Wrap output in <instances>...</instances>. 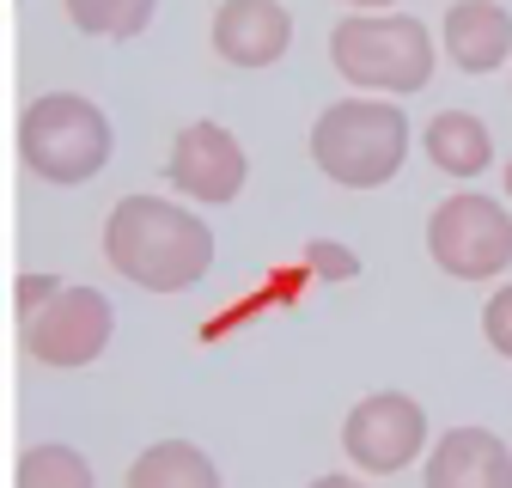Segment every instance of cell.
Segmentation results:
<instances>
[{
    "label": "cell",
    "instance_id": "1",
    "mask_svg": "<svg viewBox=\"0 0 512 488\" xmlns=\"http://www.w3.org/2000/svg\"><path fill=\"white\" fill-rule=\"evenodd\" d=\"M104 257L147 293H183L214 269V226L165 196H122L104 220Z\"/></svg>",
    "mask_w": 512,
    "mask_h": 488
},
{
    "label": "cell",
    "instance_id": "2",
    "mask_svg": "<svg viewBox=\"0 0 512 488\" xmlns=\"http://www.w3.org/2000/svg\"><path fill=\"white\" fill-rule=\"evenodd\" d=\"M311 159L342 190H378L409 159V116L384 98H342L311 122Z\"/></svg>",
    "mask_w": 512,
    "mask_h": 488
},
{
    "label": "cell",
    "instance_id": "3",
    "mask_svg": "<svg viewBox=\"0 0 512 488\" xmlns=\"http://www.w3.org/2000/svg\"><path fill=\"white\" fill-rule=\"evenodd\" d=\"M110 153H116L110 116L80 92H43L19 116V159L43 183H61V190L92 183L110 165Z\"/></svg>",
    "mask_w": 512,
    "mask_h": 488
},
{
    "label": "cell",
    "instance_id": "4",
    "mask_svg": "<svg viewBox=\"0 0 512 488\" xmlns=\"http://www.w3.org/2000/svg\"><path fill=\"white\" fill-rule=\"evenodd\" d=\"M330 61L360 92L409 98L433 80V37L409 13H348L330 31Z\"/></svg>",
    "mask_w": 512,
    "mask_h": 488
},
{
    "label": "cell",
    "instance_id": "5",
    "mask_svg": "<svg viewBox=\"0 0 512 488\" xmlns=\"http://www.w3.org/2000/svg\"><path fill=\"white\" fill-rule=\"evenodd\" d=\"M427 257L452 281H494L512 263V214L494 196H445L427 220Z\"/></svg>",
    "mask_w": 512,
    "mask_h": 488
},
{
    "label": "cell",
    "instance_id": "6",
    "mask_svg": "<svg viewBox=\"0 0 512 488\" xmlns=\"http://www.w3.org/2000/svg\"><path fill=\"white\" fill-rule=\"evenodd\" d=\"M116 330V305L98 287H61L43 312L19 318V342L37 366H55V373H74V366H92L110 348Z\"/></svg>",
    "mask_w": 512,
    "mask_h": 488
},
{
    "label": "cell",
    "instance_id": "7",
    "mask_svg": "<svg viewBox=\"0 0 512 488\" xmlns=\"http://www.w3.org/2000/svg\"><path fill=\"white\" fill-rule=\"evenodd\" d=\"M427 446V409L403 391H372L348 409L342 421V452L366 476H397L421 458Z\"/></svg>",
    "mask_w": 512,
    "mask_h": 488
},
{
    "label": "cell",
    "instance_id": "8",
    "mask_svg": "<svg viewBox=\"0 0 512 488\" xmlns=\"http://www.w3.org/2000/svg\"><path fill=\"white\" fill-rule=\"evenodd\" d=\"M165 177L177 196H196V202H232L250 177V159L238 147L232 129L220 122H189L171 141V159H165Z\"/></svg>",
    "mask_w": 512,
    "mask_h": 488
},
{
    "label": "cell",
    "instance_id": "9",
    "mask_svg": "<svg viewBox=\"0 0 512 488\" xmlns=\"http://www.w3.org/2000/svg\"><path fill=\"white\" fill-rule=\"evenodd\" d=\"M293 43V13L281 0H220L214 49L226 68H275Z\"/></svg>",
    "mask_w": 512,
    "mask_h": 488
},
{
    "label": "cell",
    "instance_id": "10",
    "mask_svg": "<svg viewBox=\"0 0 512 488\" xmlns=\"http://www.w3.org/2000/svg\"><path fill=\"white\" fill-rule=\"evenodd\" d=\"M427 488H512V452L488 427H452L427 452Z\"/></svg>",
    "mask_w": 512,
    "mask_h": 488
},
{
    "label": "cell",
    "instance_id": "11",
    "mask_svg": "<svg viewBox=\"0 0 512 488\" xmlns=\"http://www.w3.org/2000/svg\"><path fill=\"white\" fill-rule=\"evenodd\" d=\"M445 55L464 74H494L512 55V13L494 7V0H458L445 13Z\"/></svg>",
    "mask_w": 512,
    "mask_h": 488
},
{
    "label": "cell",
    "instance_id": "12",
    "mask_svg": "<svg viewBox=\"0 0 512 488\" xmlns=\"http://www.w3.org/2000/svg\"><path fill=\"white\" fill-rule=\"evenodd\" d=\"M421 147H427V159H433L445 177H464V183L494 165V135H488V122L470 116V110H439V116L427 122Z\"/></svg>",
    "mask_w": 512,
    "mask_h": 488
},
{
    "label": "cell",
    "instance_id": "13",
    "mask_svg": "<svg viewBox=\"0 0 512 488\" xmlns=\"http://www.w3.org/2000/svg\"><path fill=\"white\" fill-rule=\"evenodd\" d=\"M128 488H220V464L189 440H159L128 464Z\"/></svg>",
    "mask_w": 512,
    "mask_h": 488
},
{
    "label": "cell",
    "instance_id": "14",
    "mask_svg": "<svg viewBox=\"0 0 512 488\" xmlns=\"http://www.w3.org/2000/svg\"><path fill=\"white\" fill-rule=\"evenodd\" d=\"M153 13H159V0H68L74 31H86V37H116V43L141 37V31L153 25Z\"/></svg>",
    "mask_w": 512,
    "mask_h": 488
},
{
    "label": "cell",
    "instance_id": "15",
    "mask_svg": "<svg viewBox=\"0 0 512 488\" xmlns=\"http://www.w3.org/2000/svg\"><path fill=\"white\" fill-rule=\"evenodd\" d=\"M19 488H92V464L74 446H31L19 458Z\"/></svg>",
    "mask_w": 512,
    "mask_h": 488
},
{
    "label": "cell",
    "instance_id": "16",
    "mask_svg": "<svg viewBox=\"0 0 512 488\" xmlns=\"http://www.w3.org/2000/svg\"><path fill=\"white\" fill-rule=\"evenodd\" d=\"M305 269L317 281H354L360 275V257L348 251V244H336V238H311L305 244Z\"/></svg>",
    "mask_w": 512,
    "mask_h": 488
},
{
    "label": "cell",
    "instance_id": "17",
    "mask_svg": "<svg viewBox=\"0 0 512 488\" xmlns=\"http://www.w3.org/2000/svg\"><path fill=\"white\" fill-rule=\"evenodd\" d=\"M482 336H488V348L500 360H512V287L488 293V305H482Z\"/></svg>",
    "mask_w": 512,
    "mask_h": 488
},
{
    "label": "cell",
    "instance_id": "18",
    "mask_svg": "<svg viewBox=\"0 0 512 488\" xmlns=\"http://www.w3.org/2000/svg\"><path fill=\"white\" fill-rule=\"evenodd\" d=\"M55 293H61V281H55V275H19V293H13V299H19V318L43 312Z\"/></svg>",
    "mask_w": 512,
    "mask_h": 488
},
{
    "label": "cell",
    "instance_id": "19",
    "mask_svg": "<svg viewBox=\"0 0 512 488\" xmlns=\"http://www.w3.org/2000/svg\"><path fill=\"white\" fill-rule=\"evenodd\" d=\"M348 7H354V13H391L397 0H348Z\"/></svg>",
    "mask_w": 512,
    "mask_h": 488
},
{
    "label": "cell",
    "instance_id": "20",
    "mask_svg": "<svg viewBox=\"0 0 512 488\" xmlns=\"http://www.w3.org/2000/svg\"><path fill=\"white\" fill-rule=\"evenodd\" d=\"M506 196H512V165H506Z\"/></svg>",
    "mask_w": 512,
    "mask_h": 488
}]
</instances>
